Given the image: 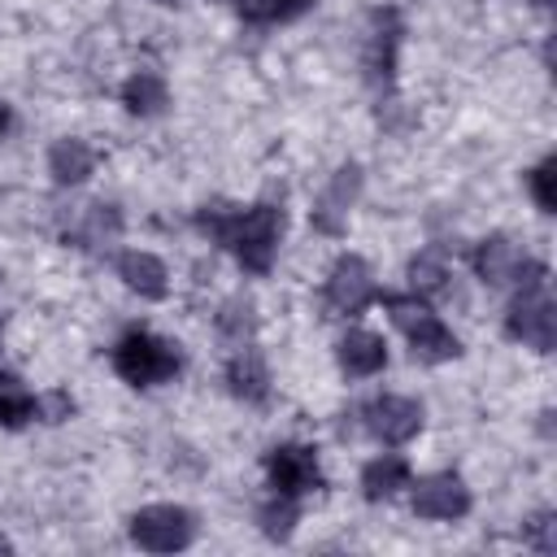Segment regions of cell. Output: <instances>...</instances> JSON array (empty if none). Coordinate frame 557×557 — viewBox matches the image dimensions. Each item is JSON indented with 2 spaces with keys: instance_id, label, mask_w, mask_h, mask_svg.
<instances>
[{
  "instance_id": "3",
  "label": "cell",
  "mask_w": 557,
  "mask_h": 557,
  "mask_svg": "<svg viewBox=\"0 0 557 557\" xmlns=\"http://www.w3.org/2000/svg\"><path fill=\"white\" fill-rule=\"evenodd\" d=\"M379 300L392 309V322L409 335L413 357H422V361H453L461 352L457 335L440 322V313H431V305H422V296H383L379 292Z\"/></svg>"
},
{
  "instance_id": "29",
  "label": "cell",
  "mask_w": 557,
  "mask_h": 557,
  "mask_svg": "<svg viewBox=\"0 0 557 557\" xmlns=\"http://www.w3.org/2000/svg\"><path fill=\"white\" fill-rule=\"evenodd\" d=\"M9 548H13V544H9V540H4V535H0V553H9Z\"/></svg>"
},
{
  "instance_id": "18",
  "label": "cell",
  "mask_w": 557,
  "mask_h": 557,
  "mask_svg": "<svg viewBox=\"0 0 557 557\" xmlns=\"http://www.w3.org/2000/svg\"><path fill=\"white\" fill-rule=\"evenodd\" d=\"M122 104H126L135 117H152V113H161V109L170 104V87H165L161 74L139 70V74H131V78L122 83Z\"/></svg>"
},
{
  "instance_id": "16",
  "label": "cell",
  "mask_w": 557,
  "mask_h": 557,
  "mask_svg": "<svg viewBox=\"0 0 557 557\" xmlns=\"http://www.w3.org/2000/svg\"><path fill=\"white\" fill-rule=\"evenodd\" d=\"M409 479H413L409 461L396 453H383L361 470V492H366V500H392L400 487H409Z\"/></svg>"
},
{
  "instance_id": "14",
  "label": "cell",
  "mask_w": 557,
  "mask_h": 557,
  "mask_svg": "<svg viewBox=\"0 0 557 557\" xmlns=\"http://www.w3.org/2000/svg\"><path fill=\"white\" fill-rule=\"evenodd\" d=\"M226 383H231V396H239L248 405H261L270 396V370L252 344L235 348V357L226 361Z\"/></svg>"
},
{
  "instance_id": "13",
  "label": "cell",
  "mask_w": 557,
  "mask_h": 557,
  "mask_svg": "<svg viewBox=\"0 0 557 557\" xmlns=\"http://www.w3.org/2000/svg\"><path fill=\"white\" fill-rule=\"evenodd\" d=\"M335 357H339V370L352 374V379H370L387 366V344L383 335L374 331H348L339 344H335Z\"/></svg>"
},
{
  "instance_id": "23",
  "label": "cell",
  "mask_w": 557,
  "mask_h": 557,
  "mask_svg": "<svg viewBox=\"0 0 557 557\" xmlns=\"http://www.w3.org/2000/svg\"><path fill=\"white\" fill-rule=\"evenodd\" d=\"M409 287H413L418 296H440V292L448 287V265H444L440 257H431V252L413 257V261H409Z\"/></svg>"
},
{
  "instance_id": "2",
  "label": "cell",
  "mask_w": 557,
  "mask_h": 557,
  "mask_svg": "<svg viewBox=\"0 0 557 557\" xmlns=\"http://www.w3.org/2000/svg\"><path fill=\"white\" fill-rule=\"evenodd\" d=\"M113 370L131 387H157L183 370V352H178V344H170L152 331H126L113 344Z\"/></svg>"
},
{
  "instance_id": "17",
  "label": "cell",
  "mask_w": 557,
  "mask_h": 557,
  "mask_svg": "<svg viewBox=\"0 0 557 557\" xmlns=\"http://www.w3.org/2000/svg\"><path fill=\"white\" fill-rule=\"evenodd\" d=\"M91 165H96V152L83 144V139H57L52 148H48V174H52V183H61V187H74V183H83L87 174H91Z\"/></svg>"
},
{
  "instance_id": "5",
  "label": "cell",
  "mask_w": 557,
  "mask_h": 557,
  "mask_svg": "<svg viewBox=\"0 0 557 557\" xmlns=\"http://www.w3.org/2000/svg\"><path fill=\"white\" fill-rule=\"evenodd\" d=\"M131 540L144 553H178L196 540V518L183 505H144L131 518Z\"/></svg>"
},
{
  "instance_id": "27",
  "label": "cell",
  "mask_w": 557,
  "mask_h": 557,
  "mask_svg": "<svg viewBox=\"0 0 557 557\" xmlns=\"http://www.w3.org/2000/svg\"><path fill=\"white\" fill-rule=\"evenodd\" d=\"M531 531H535V544L548 553V548H553V518H548V513H544V518H535V522H531Z\"/></svg>"
},
{
  "instance_id": "9",
  "label": "cell",
  "mask_w": 557,
  "mask_h": 557,
  "mask_svg": "<svg viewBox=\"0 0 557 557\" xmlns=\"http://www.w3.org/2000/svg\"><path fill=\"white\" fill-rule=\"evenodd\" d=\"M366 426L379 444H409L422 431V405L409 396H379L366 405Z\"/></svg>"
},
{
  "instance_id": "26",
  "label": "cell",
  "mask_w": 557,
  "mask_h": 557,
  "mask_svg": "<svg viewBox=\"0 0 557 557\" xmlns=\"http://www.w3.org/2000/svg\"><path fill=\"white\" fill-rule=\"evenodd\" d=\"M74 413V400L65 396V392H52L48 396V422H61V418H70Z\"/></svg>"
},
{
  "instance_id": "25",
  "label": "cell",
  "mask_w": 557,
  "mask_h": 557,
  "mask_svg": "<svg viewBox=\"0 0 557 557\" xmlns=\"http://www.w3.org/2000/svg\"><path fill=\"white\" fill-rule=\"evenodd\" d=\"M553 170H557V161H553V157H544V161L527 174V187H531V196H535V205H540L544 213H553V209H557V196H553Z\"/></svg>"
},
{
  "instance_id": "28",
  "label": "cell",
  "mask_w": 557,
  "mask_h": 557,
  "mask_svg": "<svg viewBox=\"0 0 557 557\" xmlns=\"http://www.w3.org/2000/svg\"><path fill=\"white\" fill-rule=\"evenodd\" d=\"M9 122H13V113H9V104H4V100H0V135H4V131H9Z\"/></svg>"
},
{
  "instance_id": "11",
  "label": "cell",
  "mask_w": 557,
  "mask_h": 557,
  "mask_svg": "<svg viewBox=\"0 0 557 557\" xmlns=\"http://www.w3.org/2000/svg\"><path fill=\"white\" fill-rule=\"evenodd\" d=\"M474 270H479L483 283L500 287V283H522V274L531 270V261H527V252L509 235H487L474 248Z\"/></svg>"
},
{
  "instance_id": "7",
  "label": "cell",
  "mask_w": 557,
  "mask_h": 557,
  "mask_svg": "<svg viewBox=\"0 0 557 557\" xmlns=\"http://www.w3.org/2000/svg\"><path fill=\"white\" fill-rule=\"evenodd\" d=\"M265 474H270V487L283 492V496H305V492H318L322 487V466H318V453L305 448V444H278L265 453Z\"/></svg>"
},
{
  "instance_id": "21",
  "label": "cell",
  "mask_w": 557,
  "mask_h": 557,
  "mask_svg": "<svg viewBox=\"0 0 557 557\" xmlns=\"http://www.w3.org/2000/svg\"><path fill=\"white\" fill-rule=\"evenodd\" d=\"M218 331L239 348V344H252V331H257V309H252V300H244V296H231L226 305H222V313H218Z\"/></svg>"
},
{
  "instance_id": "10",
  "label": "cell",
  "mask_w": 557,
  "mask_h": 557,
  "mask_svg": "<svg viewBox=\"0 0 557 557\" xmlns=\"http://www.w3.org/2000/svg\"><path fill=\"white\" fill-rule=\"evenodd\" d=\"M396 48H400V17L392 9H379L366 39V78L379 91H392L396 83Z\"/></svg>"
},
{
  "instance_id": "6",
  "label": "cell",
  "mask_w": 557,
  "mask_h": 557,
  "mask_svg": "<svg viewBox=\"0 0 557 557\" xmlns=\"http://www.w3.org/2000/svg\"><path fill=\"white\" fill-rule=\"evenodd\" d=\"M370 300H379V287H374V278H370V265H366L357 252H344V257L331 265L326 283H322V305H326V313H331V318H357Z\"/></svg>"
},
{
  "instance_id": "19",
  "label": "cell",
  "mask_w": 557,
  "mask_h": 557,
  "mask_svg": "<svg viewBox=\"0 0 557 557\" xmlns=\"http://www.w3.org/2000/svg\"><path fill=\"white\" fill-rule=\"evenodd\" d=\"M117 235H122V213L113 205L96 200V205H87V213H83V222L74 231V244L78 248H100V244H113Z\"/></svg>"
},
{
  "instance_id": "1",
  "label": "cell",
  "mask_w": 557,
  "mask_h": 557,
  "mask_svg": "<svg viewBox=\"0 0 557 557\" xmlns=\"http://www.w3.org/2000/svg\"><path fill=\"white\" fill-rule=\"evenodd\" d=\"M196 226L235 252V261L252 274H265L274 265L278 252V235H283V209L278 205H248V209H231V205H205L196 213Z\"/></svg>"
},
{
  "instance_id": "31",
  "label": "cell",
  "mask_w": 557,
  "mask_h": 557,
  "mask_svg": "<svg viewBox=\"0 0 557 557\" xmlns=\"http://www.w3.org/2000/svg\"><path fill=\"white\" fill-rule=\"evenodd\" d=\"M0 339H4V322H0Z\"/></svg>"
},
{
  "instance_id": "8",
  "label": "cell",
  "mask_w": 557,
  "mask_h": 557,
  "mask_svg": "<svg viewBox=\"0 0 557 557\" xmlns=\"http://www.w3.org/2000/svg\"><path fill=\"white\" fill-rule=\"evenodd\" d=\"M413 513L426 522H453L461 513H470V487L457 474H426L413 487Z\"/></svg>"
},
{
  "instance_id": "12",
  "label": "cell",
  "mask_w": 557,
  "mask_h": 557,
  "mask_svg": "<svg viewBox=\"0 0 557 557\" xmlns=\"http://www.w3.org/2000/svg\"><path fill=\"white\" fill-rule=\"evenodd\" d=\"M361 191V170L357 165H339L331 187L322 191V200L313 205V222L326 231V235H339L344 231V218H348V205L357 200Z\"/></svg>"
},
{
  "instance_id": "22",
  "label": "cell",
  "mask_w": 557,
  "mask_h": 557,
  "mask_svg": "<svg viewBox=\"0 0 557 557\" xmlns=\"http://www.w3.org/2000/svg\"><path fill=\"white\" fill-rule=\"evenodd\" d=\"M296 518H300L296 496H283V492H274V496L257 509V522H261V531H265L270 540H287L292 527H296Z\"/></svg>"
},
{
  "instance_id": "30",
  "label": "cell",
  "mask_w": 557,
  "mask_h": 557,
  "mask_svg": "<svg viewBox=\"0 0 557 557\" xmlns=\"http://www.w3.org/2000/svg\"><path fill=\"white\" fill-rule=\"evenodd\" d=\"M161 4H178V0H161Z\"/></svg>"
},
{
  "instance_id": "20",
  "label": "cell",
  "mask_w": 557,
  "mask_h": 557,
  "mask_svg": "<svg viewBox=\"0 0 557 557\" xmlns=\"http://www.w3.org/2000/svg\"><path fill=\"white\" fill-rule=\"evenodd\" d=\"M35 418H39V400L17 383V374H0V426L22 431Z\"/></svg>"
},
{
  "instance_id": "4",
  "label": "cell",
  "mask_w": 557,
  "mask_h": 557,
  "mask_svg": "<svg viewBox=\"0 0 557 557\" xmlns=\"http://www.w3.org/2000/svg\"><path fill=\"white\" fill-rule=\"evenodd\" d=\"M505 335L535 348V352H548L553 339H557V309L548 300V287H544V270L535 265L527 287L513 296L509 313H505Z\"/></svg>"
},
{
  "instance_id": "24",
  "label": "cell",
  "mask_w": 557,
  "mask_h": 557,
  "mask_svg": "<svg viewBox=\"0 0 557 557\" xmlns=\"http://www.w3.org/2000/svg\"><path fill=\"white\" fill-rule=\"evenodd\" d=\"M239 4V13L248 17V22H292V17H300L313 0H235Z\"/></svg>"
},
{
  "instance_id": "15",
  "label": "cell",
  "mask_w": 557,
  "mask_h": 557,
  "mask_svg": "<svg viewBox=\"0 0 557 557\" xmlns=\"http://www.w3.org/2000/svg\"><path fill=\"white\" fill-rule=\"evenodd\" d=\"M117 278L131 287V292H139V296H148V300H161L165 296V265L152 257V252H139V248H131V252H122L117 257Z\"/></svg>"
}]
</instances>
